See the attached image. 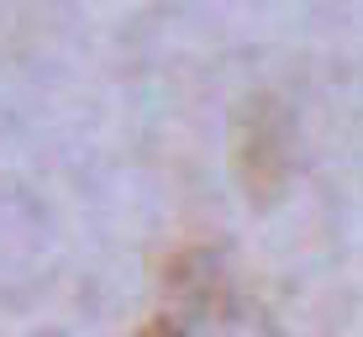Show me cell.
I'll use <instances>...</instances> for the list:
<instances>
[{"label": "cell", "instance_id": "obj_1", "mask_svg": "<svg viewBox=\"0 0 363 337\" xmlns=\"http://www.w3.org/2000/svg\"><path fill=\"white\" fill-rule=\"evenodd\" d=\"M137 337H279L211 258H179L169 274V306Z\"/></svg>", "mask_w": 363, "mask_h": 337}]
</instances>
